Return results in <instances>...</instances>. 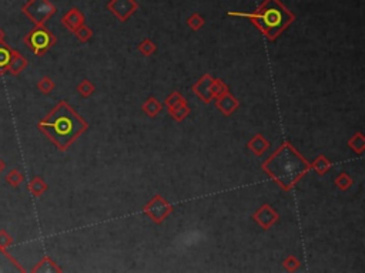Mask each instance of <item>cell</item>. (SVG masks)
Masks as SVG:
<instances>
[{
  "instance_id": "1",
  "label": "cell",
  "mask_w": 365,
  "mask_h": 273,
  "mask_svg": "<svg viewBox=\"0 0 365 273\" xmlns=\"http://www.w3.org/2000/svg\"><path fill=\"white\" fill-rule=\"evenodd\" d=\"M56 144L65 150L76 136L85 129V122L62 103L49 117L39 125Z\"/></svg>"
},
{
  "instance_id": "2",
  "label": "cell",
  "mask_w": 365,
  "mask_h": 273,
  "mask_svg": "<svg viewBox=\"0 0 365 273\" xmlns=\"http://www.w3.org/2000/svg\"><path fill=\"white\" fill-rule=\"evenodd\" d=\"M254 20L260 29L270 39H275L283 29L293 22L294 16L287 10L278 0H265L256 13H237Z\"/></svg>"
},
{
  "instance_id": "3",
  "label": "cell",
  "mask_w": 365,
  "mask_h": 273,
  "mask_svg": "<svg viewBox=\"0 0 365 273\" xmlns=\"http://www.w3.org/2000/svg\"><path fill=\"white\" fill-rule=\"evenodd\" d=\"M23 12L36 24L40 26L46 19H49L56 12V8L49 0H30L27 5H24Z\"/></svg>"
},
{
  "instance_id": "4",
  "label": "cell",
  "mask_w": 365,
  "mask_h": 273,
  "mask_svg": "<svg viewBox=\"0 0 365 273\" xmlns=\"http://www.w3.org/2000/svg\"><path fill=\"white\" fill-rule=\"evenodd\" d=\"M26 42L32 46V49L36 51L37 54H40L54 42V39L50 31H47L43 27H37L27 36Z\"/></svg>"
},
{
  "instance_id": "5",
  "label": "cell",
  "mask_w": 365,
  "mask_h": 273,
  "mask_svg": "<svg viewBox=\"0 0 365 273\" xmlns=\"http://www.w3.org/2000/svg\"><path fill=\"white\" fill-rule=\"evenodd\" d=\"M108 9L122 20H126L136 10L137 5L134 0H111L108 3Z\"/></svg>"
},
{
  "instance_id": "6",
  "label": "cell",
  "mask_w": 365,
  "mask_h": 273,
  "mask_svg": "<svg viewBox=\"0 0 365 273\" xmlns=\"http://www.w3.org/2000/svg\"><path fill=\"white\" fill-rule=\"evenodd\" d=\"M63 23H65L67 27H70V29L74 30L76 27L81 26V23H83V15L80 13L77 9H72V10L65 16Z\"/></svg>"
},
{
  "instance_id": "7",
  "label": "cell",
  "mask_w": 365,
  "mask_h": 273,
  "mask_svg": "<svg viewBox=\"0 0 365 273\" xmlns=\"http://www.w3.org/2000/svg\"><path fill=\"white\" fill-rule=\"evenodd\" d=\"M10 61H12V54L8 46H0V70L6 69L10 64Z\"/></svg>"
},
{
  "instance_id": "8",
  "label": "cell",
  "mask_w": 365,
  "mask_h": 273,
  "mask_svg": "<svg viewBox=\"0 0 365 273\" xmlns=\"http://www.w3.org/2000/svg\"><path fill=\"white\" fill-rule=\"evenodd\" d=\"M188 24L194 27V29H199L201 24H203V20H201V17L199 15H193L190 19H188Z\"/></svg>"
}]
</instances>
